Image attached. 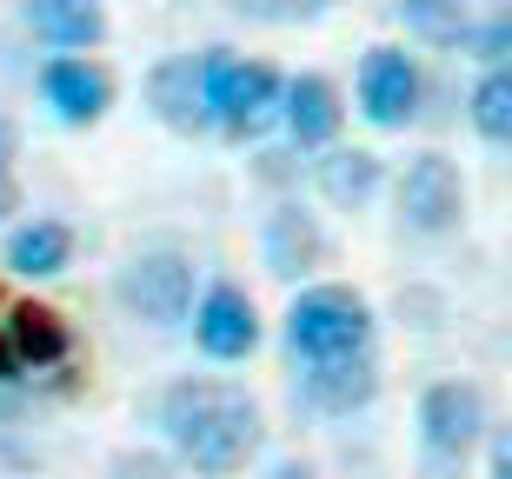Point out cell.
<instances>
[{"label":"cell","instance_id":"1","mask_svg":"<svg viewBox=\"0 0 512 479\" xmlns=\"http://www.w3.org/2000/svg\"><path fill=\"white\" fill-rule=\"evenodd\" d=\"M160 440L180 466L207 479H227L260 453L266 440V420L253 406L247 386L233 380H213V373H187L160 393Z\"/></svg>","mask_w":512,"mask_h":479},{"label":"cell","instance_id":"23","mask_svg":"<svg viewBox=\"0 0 512 479\" xmlns=\"http://www.w3.org/2000/svg\"><path fill=\"white\" fill-rule=\"evenodd\" d=\"M14 207H20V187H14V173L0 167V220H7V213H14Z\"/></svg>","mask_w":512,"mask_h":479},{"label":"cell","instance_id":"12","mask_svg":"<svg viewBox=\"0 0 512 479\" xmlns=\"http://www.w3.org/2000/svg\"><path fill=\"white\" fill-rule=\"evenodd\" d=\"M340 120H346V107H340V87L326 74H293L286 80V107H280V127H286V140L293 147H333L340 140Z\"/></svg>","mask_w":512,"mask_h":479},{"label":"cell","instance_id":"22","mask_svg":"<svg viewBox=\"0 0 512 479\" xmlns=\"http://www.w3.org/2000/svg\"><path fill=\"white\" fill-rule=\"evenodd\" d=\"M486 466H493V479H512V426H499L493 446H486Z\"/></svg>","mask_w":512,"mask_h":479},{"label":"cell","instance_id":"4","mask_svg":"<svg viewBox=\"0 0 512 479\" xmlns=\"http://www.w3.org/2000/svg\"><path fill=\"white\" fill-rule=\"evenodd\" d=\"M114 300L133 313V320L180 326L193 313V260H187V253H173V247L133 253L127 267L114 273Z\"/></svg>","mask_w":512,"mask_h":479},{"label":"cell","instance_id":"13","mask_svg":"<svg viewBox=\"0 0 512 479\" xmlns=\"http://www.w3.org/2000/svg\"><path fill=\"white\" fill-rule=\"evenodd\" d=\"M7 346H14L20 373H54V366L74 360V326L60 320L54 307H40V300H20V307H7Z\"/></svg>","mask_w":512,"mask_h":479},{"label":"cell","instance_id":"19","mask_svg":"<svg viewBox=\"0 0 512 479\" xmlns=\"http://www.w3.org/2000/svg\"><path fill=\"white\" fill-rule=\"evenodd\" d=\"M453 54L479 60V67H499V60H512V0H493L479 20H466V34H459Z\"/></svg>","mask_w":512,"mask_h":479},{"label":"cell","instance_id":"24","mask_svg":"<svg viewBox=\"0 0 512 479\" xmlns=\"http://www.w3.org/2000/svg\"><path fill=\"white\" fill-rule=\"evenodd\" d=\"M266 479H320V473H313V466H306V460H280V466H273V473H266Z\"/></svg>","mask_w":512,"mask_h":479},{"label":"cell","instance_id":"18","mask_svg":"<svg viewBox=\"0 0 512 479\" xmlns=\"http://www.w3.org/2000/svg\"><path fill=\"white\" fill-rule=\"evenodd\" d=\"M466 120H473L479 140H493V147H512V60L486 67L473 80V94H466Z\"/></svg>","mask_w":512,"mask_h":479},{"label":"cell","instance_id":"21","mask_svg":"<svg viewBox=\"0 0 512 479\" xmlns=\"http://www.w3.org/2000/svg\"><path fill=\"white\" fill-rule=\"evenodd\" d=\"M227 7L260 20V27H300V20H320L333 0H227Z\"/></svg>","mask_w":512,"mask_h":479},{"label":"cell","instance_id":"14","mask_svg":"<svg viewBox=\"0 0 512 479\" xmlns=\"http://www.w3.org/2000/svg\"><path fill=\"white\" fill-rule=\"evenodd\" d=\"M326 233H320V220L306 207H273L266 213V267L280 273V280H306V273H320L326 267Z\"/></svg>","mask_w":512,"mask_h":479},{"label":"cell","instance_id":"10","mask_svg":"<svg viewBox=\"0 0 512 479\" xmlns=\"http://www.w3.org/2000/svg\"><path fill=\"white\" fill-rule=\"evenodd\" d=\"M193 340L207 360H247L260 346V313L233 280H213L200 300H193Z\"/></svg>","mask_w":512,"mask_h":479},{"label":"cell","instance_id":"9","mask_svg":"<svg viewBox=\"0 0 512 479\" xmlns=\"http://www.w3.org/2000/svg\"><path fill=\"white\" fill-rule=\"evenodd\" d=\"M147 107L160 127L173 134H207L213 107H207V54H167L147 74Z\"/></svg>","mask_w":512,"mask_h":479},{"label":"cell","instance_id":"2","mask_svg":"<svg viewBox=\"0 0 512 479\" xmlns=\"http://www.w3.org/2000/svg\"><path fill=\"white\" fill-rule=\"evenodd\" d=\"M286 353H293L300 366L373 353V307H366V293L340 287V280L300 287L293 307H286Z\"/></svg>","mask_w":512,"mask_h":479},{"label":"cell","instance_id":"20","mask_svg":"<svg viewBox=\"0 0 512 479\" xmlns=\"http://www.w3.org/2000/svg\"><path fill=\"white\" fill-rule=\"evenodd\" d=\"M399 20H406L426 47H446V54H453L459 34H466V0H399Z\"/></svg>","mask_w":512,"mask_h":479},{"label":"cell","instance_id":"11","mask_svg":"<svg viewBox=\"0 0 512 479\" xmlns=\"http://www.w3.org/2000/svg\"><path fill=\"white\" fill-rule=\"evenodd\" d=\"M373 393H380V360H373V353L300 366V400L313 406V413H333V420H340V413L373 406Z\"/></svg>","mask_w":512,"mask_h":479},{"label":"cell","instance_id":"7","mask_svg":"<svg viewBox=\"0 0 512 479\" xmlns=\"http://www.w3.org/2000/svg\"><path fill=\"white\" fill-rule=\"evenodd\" d=\"M419 60L406 47H366L360 60V114L380 127V134H399L406 120L419 114Z\"/></svg>","mask_w":512,"mask_h":479},{"label":"cell","instance_id":"25","mask_svg":"<svg viewBox=\"0 0 512 479\" xmlns=\"http://www.w3.org/2000/svg\"><path fill=\"white\" fill-rule=\"evenodd\" d=\"M20 380V360H14V346H7V333H0V386Z\"/></svg>","mask_w":512,"mask_h":479},{"label":"cell","instance_id":"3","mask_svg":"<svg viewBox=\"0 0 512 479\" xmlns=\"http://www.w3.org/2000/svg\"><path fill=\"white\" fill-rule=\"evenodd\" d=\"M207 107L227 140H260L266 127H280L286 74L266 60H240L233 47H207Z\"/></svg>","mask_w":512,"mask_h":479},{"label":"cell","instance_id":"17","mask_svg":"<svg viewBox=\"0 0 512 479\" xmlns=\"http://www.w3.org/2000/svg\"><path fill=\"white\" fill-rule=\"evenodd\" d=\"M74 260V227L67 220H27V227L7 240V267L27 273V280H47Z\"/></svg>","mask_w":512,"mask_h":479},{"label":"cell","instance_id":"15","mask_svg":"<svg viewBox=\"0 0 512 479\" xmlns=\"http://www.w3.org/2000/svg\"><path fill=\"white\" fill-rule=\"evenodd\" d=\"M27 27L54 54H87L107 40V7L100 0H27Z\"/></svg>","mask_w":512,"mask_h":479},{"label":"cell","instance_id":"6","mask_svg":"<svg viewBox=\"0 0 512 479\" xmlns=\"http://www.w3.org/2000/svg\"><path fill=\"white\" fill-rule=\"evenodd\" d=\"M399 220L413 233H426V240H439V233H453L466 220V180H459V167L446 154L406 160V173H399Z\"/></svg>","mask_w":512,"mask_h":479},{"label":"cell","instance_id":"26","mask_svg":"<svg viewBox=\"0 0 512 479\" xmlns=\"http://www.w3.org/2000/svg\"><path fill=\"white\" fill-rule=\"evenodd\" d=\"M7 160H14V127L0 120V167H7Z\"/></svg>","mask_w":512,"mask_h":479},{"label":"cell","instance_id":"5","mask_svg":"<svg viewBox=\"0 0 512 479\" xmlns=\"http://www.w3.org/2000/svg\"><path fill=\"white\" fill-rule=\"evenodd\" d=\"M486 426H493V413H486V393L473 380H433L419 393V440L433 460L466 466V453L486 440Z\"/></svg>","mask_w":512,"mask_h":479},{"label":"cell","instance_id":"8","mask_svg":"<svg viewBox=\"0 0 512 479\" xmlns=\"http://www.w3.org/2000/svg\"><path fill=\"white\" fill-rule=\"evenodd\" d=\"M40 100L54 107L60 127H94L114 107V74L87 54H60V60L40 67Z\"/></svg>","mask_w":512,"mask_h":479},{"label":"cell","instance_id":"16","mask_svg":"<svg viewBox=\"0 0 512 479\" xmlns=\"http://www.w3.org/2000/svg\"><path fill=\"white\" fill-rule=\"evenodd\" d=\"M313 180H320V193L333 200V207H366V200L380 193L386 167H380V154H373V147H320Z\"/></svg>","mask_w":512,"mask_h":479}]
</instances>
